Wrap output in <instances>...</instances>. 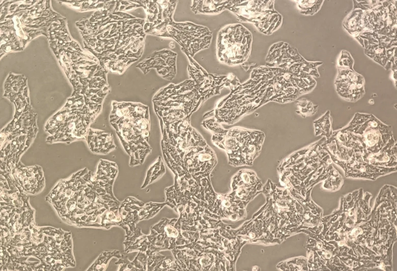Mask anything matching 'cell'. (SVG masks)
<instances>
[{
	"label": "cell",
	"instance_id": "6da1fadb",
	"mask_svg": "<svg viewBox=\"0 0 397 271\" xmlns=\"http://www.w3.org/2000/svg\"><path fill=\"white\" fill-rule=\"evenodd\" d=\"M109 121L130 157V166L141 164L152 148L149 108L142 104L113 102Z\"/></svg>",
	"mask_w": 397,
	"mask_h": 271
},
{
	"label": "cell",
	"instance_id": "7a4b0ae2",
	"mask_svg": "<svg viewBox=\"0 0 397 271\" xmlns=\"http://www.w3.org/2000/svg\"><path fill=\"white\" fill-rule=\"evenodd\" d=\"M344 128L355 135L364 152H379L393 136L392 127L372 114L356 113Z\"/></svg>",
	"mask_w": 397,
	"mask_h": 271
},
{
	"label": "cell",
	"instance_id": "3957f363",
	"mask_svg": "<svg viewBox=\"0 0 397 271\" xmlns=\"http://www.w3.org/2000/svg\"><path fill=\"white\" fill-rule=\"evenodd\" d=\"M250 33L240 24L230 25L219 32L217 41L218 56L220 61L237 65L246 59L250 51Z\"/></svg>",
	"mask_w": 397,
	"mask_h": 271
},
{
	"label": "cell",
	"instance_id": "277c9868",
	"mask_svg": "<svg viewBox=\"0 0 397 271\" xmlns=\"http://www.w3.org/2000/svg\"><path fill=\"white\" fill-rule=\"evenodd\" d=\"M322 147L336 164L347 162L356 154H362L364 152L356 136L344 128L333 131L332 135L324 140Z\"/></svg>",
	"mask_w": 397,
	"mask_h": 271
},
{
	"label": "cell",
	"instance_id": "5b68a950",
	"mask_svg": "<svg viewBox=\"0 0 397 271\" xmlns=\"http://www.w3.org/2000/svg\"><path fill=\"white\" fill-rule=\"evenodd\" d=\"M363 77L350 69H338L334 84L337 94L344 100L356 102L365 94Z\"/></svg>",
	"mask_w": 397,
	"mask_h": 271
},
{
	"label": "cell",
	"instance_id": "8992f818",
	"mask_svg": "<svg viewBox=\"0 0 397 271\" xmlns=\"http://www.w3.org/2000/svg\"><path fill=\"white\" fill-rule=\"evenodd\" d=\"M92 122L90 118L76 114L68 116L64 125L53 136L47 137L48 143L70 142L79 139H86L88 126Z\"/></svg>",
	"mask_w": 397,
	"mask_h": 271
},
{
	"label": "cell",
	"instance_id": "52a82bcc",
	"mask_svg": "<svg viewBox=\"0 0 397 271\" xmlns=\"http://www.w3.org/2000/svg\"><path fill=\"white\" fill-rule=\"evenodd\" d=\"M340 166L344 170L346 177L372 180L396 170V167L375 166L363 161H356L354 159L342 162Z\"/></svg>",
	"mask_w": 397,
	"mask_h": 271
},
{
	"label": "cell",
	"instance_id": "ba28073f",
	"mask_svg": "<svg viewBox=\"0 0 397 271\" xmlns=\"http://www.w3.org/2000/svg\"><path fill=\"white\" fill-rule=\"evenodd\" d=\"M362 158L363 161L375 166L396 167V142L393 136L379 152L371 154L364 152Z\"/></svg>",
	"mask_w": 397,
	"mask_h": 271
},
{
	"label": "cell",
	"instance_id": "9c48e42d",
	"mask_svg": "<svg viewBox=\"0 0 397 271\" xmlns=\"http://www.w3.org/2000/svg\"><path fill=\"white\" fill-rule=\"evenodd\" d=\"M86 140L90 150L97 154H107L116 148L112 134L102 130L89 128Z\"/></svg>",
	"mask_w": 397,
	"mask_h": 271
},
{
	"label": "cell",
	"instance_id": "30bf717a",
	"mask_svg": "<svg viewBox=\"0 0 397 271\" xmlns=\"http://www.w3.org/2000/svg\"><path fill=\"white\" fill-rule=\"evenodd\" d=\"M332 119L330 112L327 110L321 117L314 121L315 135L321 136L325 139L329 138L332 134Z\"/></svg>",
	"mask_w": 397,
	"mask_h": 271
},
{
	"label": "cell",
	"instance_id": "8fae6325",
	"mask_svg": "<svg viewBox=\"0 0 397 271\" xmlns=\"http://www.w3.org/2000/svg\"><path fill=\"white\" fill-rule=\"evenodd\" d=\"M385 47L380 44L369 45L364 49V53L380 65L384 67L387 63Z\"/></svg>",
	"mask_w": 397,
	"mask_h": 271
},
{
	"label": "cell",
	"instance_id": "7c38bea8",
	"mask_svg": "<svg viewBox=\"0 0 397 271\" xmlns=\"http://www.w3.org/2000/svg\"><path fill=\"white\" fill-rule=\"evenodd\" d=\"M364 12L360 9L353 10L343 23V27L356 30L359 33L364 32L362 27V18Z\"/></svg>",
	"mask_w": 397,
	"mask_h": 271
},
{
	"label": "cell",
	"instance_id": "4fadbf2b",
	"mask_svg": "<svg viewBox=\"0 0 397 271\" xmlns=\"http://www.w3.org/2000/svg\"><path fill=\"white\" fill-rule=\"evenodd\" d=\"M323 1H298V7L300 13L305 15H313L320 9Z\"/></svg>",
	"mask_w": 397,
	"mask_h": 271
},
{
	"label": "cell",
	"instance_id": "5bb4252c",
	"mask_svg": "<svg viewBox=\"0 0 397 271\" xmlns=\"http://www.w3.org/2000/svg\"><path fill=\"white\" fill-rule=\"evenodd\" d=\"M297 105L299 108L297 112L303 117L313 115L318 111V105L305 98L297 101Z\"/></svg>",
	"mask_w": 397,
	"mask_h": 271
},
{
	"label": "cell",
	"instance_id": "9a60e30c",
	"mask_svg": "<svg viewBox=\"0 0 397 271\" xmlns=\"http://www.w3.org/2000/svg\"><path fill=\"white\" fill-rule=\"evenodd\" d=\"M353 65L354 60L350 53L346 50H343L337 61V69L354 70Z\"/></svg>",
	"mask_w": 397,
	"mask_h": 271
},
{
	"label": "cell",
	"instance_id": "2e32d148",
	"mask_svg": "<svg viewBox=\"0 0 397 271\" xmlns=\"http://www.w3.org/2000/svg\"><path fill=\"white\" fill-rule=\"evenodd\" d=\"M344 27L351 35H352L355 39H356L359 42V43L361 45V46L363 47H364V43H363V40L360 37V33H359L356 30L350 29L345 27Z\"/></svg>",
	"mask_w": 397,
	"mask_h": 271
}]
</instances>
